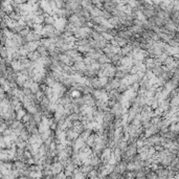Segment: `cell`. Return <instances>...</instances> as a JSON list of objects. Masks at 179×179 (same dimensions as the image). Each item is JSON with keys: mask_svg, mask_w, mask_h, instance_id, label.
<instances>
[{"mask_svg": "<svg viewBox=\"0 0 179 179\" xmlns=\"http://www.w3.org/2000/svg\"><path fill=\"white\" fill-rule=\"evenodd\" d=\"M143 63L146 65L147 69H153L155 67V59L152 58V57H148L143 60Z\"/></svg>", "mask_w": 179, "mask_h": 179, "instance_id": "cell-1", "label": "cell"}, {"mask_svg": "<svg viewBox=\"0 0 179 179\" xmlns=\"http://www.w3.org/2000/svg\"><path fill=\"white\" fill-rule=\"evenodd\" d=\"M27 57L32 62H38L39 60L41 59V55H40L39 52H37V50H36V52H30Z\"/></svg>", "mask_w": 179, "mask_h": 179, "instance_id": "cell-2", "label": "cell"}, {"mask_svg": "<svg viewBox=\"0 0 179 179\" xmlns=\"http://www.w3.org/2000/svg\"><path fill=\"white\" fill-rule=\"evenodd\" d=\"M52 173L54 174H59L62 170V165L61 163H56V165H52Z\"/></svg>", "mask_w": 179, "mask_h": 179, "instance_id": "cell-3", "label": "cell"}, {"mask_svg": "<svg viewBox=\"0 0 179 179\" xmlns=\"http://www.w3.org/2000/svg\"><path fill=\"white\" fill-rule=\"evenodd\" d=\"M143 23H145V22L140 21L139 19H134L133 20V26H135V27H141V28H143Z\"/></svg>", "mask_w": 179, "mask_h": 179, "instance_id": "cell-4", "label": "cell"}]
</instances>
